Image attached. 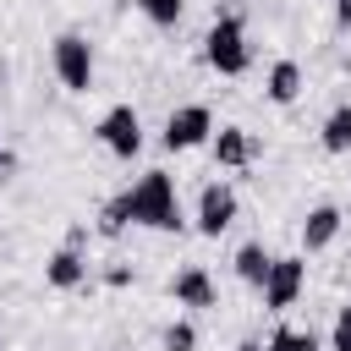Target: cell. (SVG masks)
Here are the masks:
<instances>
[{"label":"cell","instance_id":"8","mask_svg":"<svg viewBox=\"0 0 351 351\" xmlns=\"http://www.w3.org/2000/svg\"><path fill=\"white\" fill-rule=\"evenodd\" d=\"M208 143H214V165H219V170H247V165L258 159V143H252L247 126H219Z\"/></svg>","mask_w":351,"mask_h":351},{"label":"cell","instance_id":"14","mask_svg":"<svg viewBox=\"0 0 351 351\" xmlns=\"http://www.w3.org/2000/svg\"><path fill=\"white\" fill-rule=\"evenodd\" d=\"M318 143H324L329 154H351V104H335V110L324 115V132H318Z\"/></svg>","mask_w":351,"mask_h":351},{"label":"cell","instance_id":"4","mask_svg":"<svg viewBox=\"0 0 351 351\" xmlns=\"http://www.w3.org/2000/svg\"><path fill=\"white\" fill-rule=\"evenodd\" d=\"M208 137H214L208 104H181V110H170V121H165V148H170V154H186V148H197V143H208Z\"/></svg>","mask_w":351,"mask_h":351},{"label":"cell","instance_id":"2","mask_svg":"<svg viewBox=\"0 0 351 351\" xmlns=\"http://www.w3.org/2000/svg\"><path fill=\"white\" fill-rule=\"evenodd\" d=\"M203 60L219 71V77H241L252 66V44H247V22L236 11L214 16V27L203 33Z\"/></svg>","mask_w":351,"mask_h":351},{"label":"cell","instance_id":"21","mask_svg":"<svg viewBox=\"0 0 351 351\" xmlns=\"http://www.w3.org/2000/svg\"><path fill=\"white\" fill-rule=\"evenodd\" d=\"M104 285H115V291H121V285H132V269H110V274H104Z\"/></svg>","mask_w":351,"mask_h":351},{"label":"cell","instance_id":"15","mask_svg":"<svg viewBox=\"0 0 351 351\" xmlns=\"http://www.w3.org/2000/svg\"><path fill=\"white\" fill-rule=\"evenodd\" d=\"M263 351H318V340H313V329H291V324H280V329L269 335Z\"/></svg>","mask_w":351,"mask_h":351},{"label":"cell","instance_id":"11","mask_svg":"<svg viewBox=\"0 0 351 351\" xmlns=\"http://www.w3.org/2000/svg\"><path fill=\"white\" fill-rule=\"evenodd\" d=\"M44 280H49L55 291H77V285L88 280V263H82V252H77V247H60V252H49V263H44Z\"/></svg>","mask_w":351,"mask_h":351},{"label":"cell","instance_id":"5","mask_svg":"<svg viewBox=\"0 0 351 351\" xmlns=\"http://www.w3.org/2000/svg\"><path fill=\"white\" fill-rule=\"evenodd\" d=\"M93 132H99V143H104L115 159H132V154L143 148V121H137V110H132V104L104 110V121H99Z\"/></svg>","mask_w":351,"mask_h":351},{"label":"cell","instance_id":"9","mask_svg":"<svg viewBox=\"0 0 351 351\" xmlns=\"http://www.w3.org/2000/svg\"><path fill=\"white\" fill-rule=\"evenodd\" d=\"M170 296L181 302V307H219V291H214V280H208V269L203 263H186V269H176V280H170Z\"/></svg>","mask_w":351,"mask_h":351},{"label":"cell","instance_id":"23","mask_svg":"<svg viewBox=\"0 0 351 351\" xmlns=\"http://www.w3.org/2000/svg\"><path fill=\"white\" fill-rule=\"evenodd\" d=\"M11 170H16V159H11V154H5V148H0V181H5V176H11Z\"/></svg>","mask_w":351,"mask_h":351},{"label":"cell","instance_id":"7","mask_svg":"<svg viewBox=\"0 0 351 351\" xmlns=\"http://www.w3.org/2000/svg\"><path fill=\"white\" fill-rule=\"evenodd\" d=\"M230 225H236V192L225 181H208L197 192V230L203 236H225Z\"/></svg>","mask_w":351,"mask_h":351},{"label":"cell","instance_id":"24","mask_svg":"<svg viewBox=\"0 0 351 351\" xmlns=\"http://www.w3.org/2000/svg\"><path fill=\"white\" fill-rule=\"evenodd\" d=\"M236 351H263V346H258V340H241V346H236Z\"/></svg>","mask_w":351,"mask_h":351},{"label":"cell","instance_id":"3","mask_svg":"<svg viewBox=\"0 0 351 351\" xmlns=\"http://www.w3.org/2000/svg\"><path fill=\"white\" fill-rule=\"evenodd\" d=\"M55 77L66 93H88L93 88V49L82 33H60L55 38Z\"/></svg>","mask_w":351,"mask_h":351},{"label":"cell","instance_id":"13","mask_svg":"<svg viewBox=\"0 0 351 351\" xmlns=\"http://www.w3.org/2000/svg\"><path fill=\"white\" fill-rule=\"evenodd\" d=\"M269 263H274V252H269L263 241H247V247L236 252V274H241L247 285H258V291H263V280H269Z\"/></svg>","mask_w":351,"mask_h":351},{"label":"cell","instance_id":"17","mask_svg":"<svg viewBox=\"0 0 351 351\" xmlns=\"http://www.w3.org/2000/svg\"><path fill=\"white\" fill-rule=\"evenodd\" d=\"M132 5H137V11L148 16V22L170 27V22H181V5H186V0H132Z\"/></svg>","mask_w":351,"mask_h":351},{"label":"cell","instance_id":"19","mask_svg":"<svg viewBox=\"0 0 351 351\" xmlns=\"http://www.w3.org/2000/svg\"><path fill=\"white\" fill-rule=\"evenodd\" d=\"M329 351H351V307L335 313V329H329Z\"/></svg>","mask_w":351,"mask_h":351},{"label":"cell","instance_id":"1","mask_svg":"<svg viewBox=\"0 0 351 351\" xmlns=\"http://www.w3.org/2000/svg\"><path fill=\"white\" fill-rule=\"evenodd\" d=\"M121 197H126L132 225H148V230H186V214H181L176 181H170L165 170H143V181L126 186Z\"/></svg>","mask_w":351,"mask_h":351},{"label":"cell","instance_id":"6","mask_svg":"<svg viewBox=\"0 0 351 351\" xmlns=\"http://www.w3.org/2000/svg\"><path fill=\"white\" fill-rule=\"evenodd\" d=\"M302 285H307V263H302V258H274V263H269V280H263V307H269V313L296 307Z\"/></svg>","mask_w":351,"mask_h":351},{"label":"cell","instance_id":"16","mask_svg":"<svg viewBox=\"0 0 351 351\" xmlns=\"http://www.w3.org/2000/svg\"><path fill=\"white\" fill-rule=\"evenodd\" d=\"M132 225V214H126V197H110L104 208H99V236H121Z\"/></svg>","mask_w":351,"mask_h":351},{"label":"cell","instance_id":"22","mask_svg":"<svg viewBox=\"0 0 351 351\" xmlns=\"http://www.w3.org/2000/svg\"><path fill=\"white\" fill-rule=\"evenodd\" d=\"M335 22H340V27H351V0H335Z\"/></svg>","mask_w":351,"mask_h":351},{"label":"cell","instance_id":"18","mask_svg":"<svg viewBox=\"0 0 351 351\" xmlns=\"http://www.w3.org/2000/svg\"><path fill=\"white\" fill-rule=\"evenodd\" d=\"M165 351H197V329H192L186 318H176V324L165 329Z\"/></svg>","mask_w":351,"mask_h":351},{"label":"cell","instance_id":"20","mask_svg":"<svg viewBox=\"0 0 351 351\" xmlns=\"http://www.w3.org/2000/svg\"><path fill=\"white\" fill-rule=\"evenodd\" d=\"M82 241H88V225H71V230H66V247H77V252H82Z\"/></svg>","mask_w":351,"mask_h":351},{"label":"cell","instance_id":"10","mask_svg":"<svg viewBox=\"0 0 351 351\" xmlns=\"http://www.w3.org/2000/svg\"><path fill=\"white\" fill-rule=\"evenodd\" d=\"M340 225H346V214H340L335 203L307 208V219H302V252H324V247L340 236Z\"/></svg>","mask_w":351,"mask_h":351},{"label":"cell","instance_id":"12","mask_svg":"<svg viewBox=\"0 0 351 351\" xmlns=\"http://www.w3.org/2000/svg\"><path fill=\"white\" fill-rule=\"evenodd\" d=\"M263 93H269L274 104H291V99L302 93V66H296V60H274L269 77H263Z\"/></svg>","mask_w":351,"mask_h":351}]
</instances>
